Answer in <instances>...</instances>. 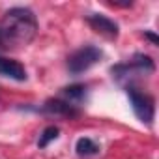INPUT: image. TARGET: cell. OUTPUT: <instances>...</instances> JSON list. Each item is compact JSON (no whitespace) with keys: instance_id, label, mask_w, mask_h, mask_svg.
Returning <instances> with one entry per match:
<instances>
[{"instance_id":"1","label":"cell","mask_w":159,"mask_h":159,"mask_svg":"<svg viewBox=\"0 0 159 159\" xmlns=\"http://www.w3.org/2000/svg\"><path fill=\"white\" fill-rule=\"evenodd\" d=\"M38 34V19L28 8H11L0 21V47H26Z\"/></svg>"},{"instance_id":"2","label":"cell","mask_w":159,"mask_h":159,"mask_svg":"<svg viewBox=\"0 0 159 159\" xmlns=\"http://www.w3.org/2000/svg\"><path fill=\"white\" fill-rule=\"evenodd\" d=\"M101 56H103L101 49H98L96 45H84L67 56V69L73 75H81L88 71L92 66H96L101 60Z\"/></svg>"},{"instance_id":"3","label":"cell","mask_w":159,"mask_h":159,"mask_svg":"<svg viewBox=\"0 0 159 159\" xmlns=\"http://www.w3.org/2000/svg\"><path fill=\"white\" fill-rule=\"evenodd\" d=\"M127 96H129V101H131V107H133V112L135 116L142 122V124H148L152 125L153 122V116H155V101L152 96L140 92L139 88L135 86H127Z\"/></svg>"},{"instance_id":"4","label":"cell","mask_w":159,"mask_h":159,"mask_svg":"<svg viewBox=\"0 0 159 159\" xmlns=\"http://www.w3.org/2000/svg\"><path fill=\"white\" fill-rule=\"evenodd\" d=\"M86 21L92 26V30L105 36L107 39H116L118 38V25L112 19H109L105 15H99V13H92V15L86 17Z\"/></svg>"},{"instance_id":"5","label":"cell","mask_w":159,"mask_h":159,"mask_svg":"<svg viewBox=\"0 0 159 159\" xmlns=\"http://www.w3.org/2000/svg\"><path fill=\"white\" fill-rule=\"evenodd\" d=\"M41 111L47 114H54V116H67V118L79 116V109L75 105L67 103L66 99H49V101H45Z\"/></svg>"},{"instance_id":"6","label":"cell","mask_w":159,"mask_h":159,"mask_svg":"<svg viewBox=\"0 0 159 159\" xmlns=\"http://www.w3.org/2000/svg\"><path fill=\"white\" fill-rule=\"evenodd\" d=\"M0 75L2 77H10L13 81H26V69L21 62L13 60V58H6V56H0Z\"/></svg>"},{"instance_id":"7","label":"cell","mask_w":159,"mask_h":159,"mask_svg":"<svg viewBox=\"0 0 159 159\" xmlns=\"http://www.w3.org/2000/svg\"><path fill=\"white\" fill-rule=\"evenodd\" d=\"M62 94H64L67 103L77 107V103H83L86 98V86L84 84H71V86H66L62 90Z\"/></svg>"},{"instance_id":"8","label":"cell","mask_w":159,"mask_h":159,"mask_svg":"<svg viewBox=\"0 0 159 159\" xmlns=\"http://www.w3.org/2000/svg\"><path fill=\"white\" fill-rule=\"evenodd\" d=\"M75 150H77V153L81 157H90V155L99 153V146L92 139H88V137H81V139H79L77 144H75Z\"/></svg>"},{"instance_id":"9","label":"cell","mask_w":159,"mask_h":159,"mask_svg":"<svg viewBox=\"0 0 159 159\" xmlns=\"http://www.w3.org/2000/svg\"><path fill=\"white\" fill-rule=\"evenodd\" d=\"M58 135H60V129H58L56 125H49V127H45V129L41 131V135H39L38 146H39V148H47L52 140L58 139Z\"/></svg>"},{"instance_id":"10","label":"cell","mask_w":159,"mask_h":159,"mask_svg":"<svg viewBox=\"0 0 159 159\" xmlns=\"http://www.w3.org/2000/svg\"><path fill=\"white\" fill-rule=\"evenodd\" d=\"M144 36H146L148 39H152V43H153V45H157V43H159V39H157V36H153V34H150V32H146Z\"/></svg>"}]
</instances>
